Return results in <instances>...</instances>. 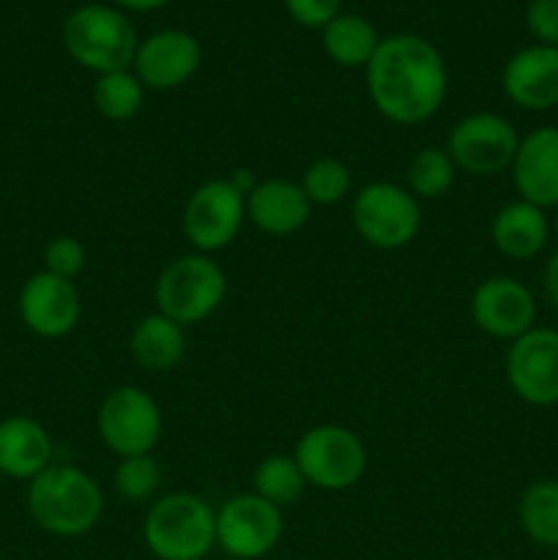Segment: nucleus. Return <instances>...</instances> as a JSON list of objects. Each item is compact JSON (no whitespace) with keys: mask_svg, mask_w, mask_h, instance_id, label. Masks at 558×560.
I'll return each mask as SVG.
<instances>
[{"mask_svg":"<svg viewBox=\"0 0 558 560\" xmlns=\"http://www.w3.org/2000/svg\"><path fill=\"white\" fill-rule=\"evenodd\" d=\"M113 487L115 495L126 503L151 501V498H156L159 487H162V465L151 454L124 457L115 465Z\"/></svg>","mask_w":558,"mask_h":560,"instance_id":"27","label":"nucleus"},{"mask_svg":"<svg viewBox=\"0 0 558 560\" xmlns=\"http://www.w3.org/2000/svg\"><path fill=\"white\" fill-rule=\"evenodd\" d=\"M492 246L509 260H531L550 238V219L525 200L507 202L490 222Z\"/></svg>","mask_w":558,"mask_h":560,"instance_id":"20","label":"nucleus"},{"mask_svg":"<svg viewBox=\"0 0 558 560\" xmlns=\"http://www.w3.org/2000/svg\"><path fill=\"white\" fill-rule=\"evenodd\" d=\"M518 520L523 534L539 547H558V481H531L518 503Z\"/></svg>","mask_w":558,"mask_h":560,"instance_id":"23","label":"nucleus"},{"mask_svg":"<svg viewBox=\"0 0 558 560\" xmlns=\"http://www.w3.org/2000/svg\"><path fill=\"white\" fill-rule=\"evenodd\" d=\"M301 189L312 206H337L350 191L348 164L334 156L315 159L301 175Z\"/></svg>","mask_w":558,"mask_h":560,"instance_id":"28","label":"nucleus"},{"mask_svg":"<svg viewBox=\"0 0 558 560\" xmlns=\"http://www.w3.org/2000/svg\"><path fill=\"white\" fill-rule=\"evenodd\" d=\"M470 317L487 337L514 342L536 326V299L520 279L490 277L470 295Z\"/></svg>","mask_w":558,"mask_h":560,"instance_id":"13","label":"nucleus"},{"mask_svg":"<svg viewBox=\"0 0 558 560\" xmlns=\"http://www.w3.org/2000/svg\"><path fill=\"white\" fill-rule=\"evenodd\" d=\"M142 541L156 560H206L217 547V512L200 495L170 492L148 509Z\"/></svg>","mask_w":558,"mask_h":560,"instance_id":"3","label":"nucleus"},{"mask_svg":"<svg viewBox=\"0 0 558 560\" xmlns=\"http://www.w3.org/2000/svg\"><path fill=\"white\" fill-rule=\"evenodd\" d=\"M167 3L170 0H115V5L126 11H153V9H162V5Z\"/></svg>","mask_w":558,"mask_h":560,"instance_id":"33","label":"nucleus"},{"mask_svg":"<svg viewBox=\"0 0 558 560\" xmlns=\"http://www.w3.org/2000/svg\"><path fill=\"white\" fill-rule=\"evenodd\" d=\"M88 262V252L85 246L80 244L71 235H58L47 244L44 249V271L55 273L60 279H71L74 282L82 271H85Z\"/></svg>","mask_w":558,"mask_h":560,"instance_id":"29","label":"nucleus"},{"mask_svg":"<svg viewBox=\"0 0 558 560\" xmlns=\"http://www.w3.org/2000/svg\"><path fill=\"white\" fill-rule=\"evenodd\" d=\"M306 485L317 490H350L367 470V448L353 430L339 424L312 427L293 452Z\"/></svg>","mask_w":558,"mask_h":560,"instance_id":"7","label":"nucleus"},{"mask_svg":"<svg viewBox=\"0 0 558 560\" xmlns=\"http://www.w3.org/2000/svg\"><path fill=\"white\" fill-rule=\"evenodd\" d=\"M53 459V438L27 416L0 421V474L9 479H36Z\"/></svg>","mask_w":558,"mask_h":560,"instance_id":"19","label":"nucleus"},{"mask_svg":"<svg viewBox=\"0 0 558 560\" xmlns=\"http://www.w3.org/2000/svg\"><path fill=\"white\" fill-rule=\"evenodd\" d=\"M82 315L80 290L71 279L38 271L22 284L20 317L36 337L60 339L74 331Z\"/></svg>","mask_w":558,"mask_h":560,"instance_id":"15","label":"nucleus"},{"mask_svg":"<svg viewBox=\"0 0 558 560\" xmlns=\"http://www.w3.org/2000/svg\"><path fill=\"white\" fill-rule=\"evenodd\" d=\"M162 410L156 399L140 386H118L102 399L96 413V430L113 454L140 457L151 454L162 438Z\"/></svg>","mask_w":558,"mask_h":560,"instance_id":"8","label":"nucleus"},{"mask_svg":"<svg viewBox=\"0 0 558 560\" xmlns=\"http://www.w3.org/2000/svg\"><path fill=\"white\" fill-rule=\"evenodd\" d=\"M454 175H457V167L446 148H421L408 164V191L414 197L435 200L452 189Z\"/></svg>","mask_w":558,"mask_h":560,"instance_id":"26","label":"nucleus"},{"mask_svg":"<svg viewBox=\"0 0 558 560\" xmlns=\"http://www.w3.org/2000/svg\"><path fill=\"white\" fill-rule=\"evenodd\" d=\"M282 509L255 492H241L217 512V547L233 560H260L282 541Z\"/></svg>","mask_w":558,"mask_h":560,"instance_id":"10","label":"nucleus"},{"mask_svg":"<svg viewBox=\"0 0 558 560\" xmlns=\"http://www.w3.org/2000/svg\"><path fill=\"white\" fill-rule=\"evenodd\" d=\"M66 52L88 71L109 74L135 63L137 33L129 16L113 5L91 3L71 11L63 25Z\"/></svg>","mask_w":558,"mask_h":560,"instance_id":"4","label":"nucleus"},{"mask_svg":"<svg viewBox=\"0 0 558 560\" xmlns=\"http://www.w3.org/2000/svg\"><path fill=\"white\" fill-rule=\"evenodd\" d=\"M367 91L377 113L392 124H425L446 98V63L427 38L414 33L381 38L367 63Z\"/></svg>","mask_w":558,"mask_h":560,"instance_id":"1","label":"nucleus"},{"mask_svg":"<svg viewBox=\"0 0 558 560\" xmlns=\"http://www.w3.org/2000/svg\"><path fill=\"white\" fill-rule=\"evenodd\" d=\"M501 85L509 102L531 113L558 107V47L534 44L514 52L503 66Z\"/></svg>","mask_w":558,"mask_h":560,"instance_id":"17","label":"nucleus"},{"mask_svg":"<svg viewBox=\"0 0 558 560\" xmlns=\"http://www.w3.org/2000/svg\"><path fill=\"white\" fill-rule=\"evenodd\" d=\"M350 219L361 238L383 252L408 246L419 235V200L405 186L388 180H372L356 191L350 202Z\"/></svg>","mask_w":558,"mask_h":560,"instance_id":"6","label":"nucleus"},{"mask_svg":"<svg viewBox=\"0 0 558 560\" xmlns=\"http://www.w3.org/2000/svg\"><path fill=\"white\" fill-rule=\"evenodd\" d=\"M129 350L137 364L148 372H170L186 355V331L181 323L170 320L162 312L146 315L135 326Z\"/></svg>","mask_w":558,"mask_h":560,"instance_id":"21","label":"nucleus"},{"mask_svg":"<svg viewBox=\"0 0 558 560\" xmlns=\"http://www.w3.org/2000/svg\"><path fill=\"white\" fill-rule=\"evenodd\" d=\"M518 145V129L498 113L465 115L446 137V153L454 167L470 175H496L509 170Z\"/></svg>","mask_w":558,"mask_h":560,"instance_id":"11","label":"nucleus"},{"mask_svg":"<svg viewBox=\"0 0 558 560\" xmlns=\"http://www.w3.org/2000/svg\"><path fill=\"white\" fill-rule=\"evenodd\" d=\"M525 25L536 44L558 47V0H531L525 9Z\"/></svg>","mask_w":558,"mask_h":560,"instance_id":"30","label":"nucleus"},{"mask_svg":"<svg viewBox=\"0 0 558 560\" xmlns=\"http://www.w3.org/2000/svg\"><path fill=\"white\" fill-rule=\"evenodd\" d=\"M202 63V49L191 33L164 27L137 44L135 74L151 91H173L189 82Z\"/></svg>","mask_w":558,"mask_h":560,"instance_id":"14","label":"nucleus"},{"mask_svg":"<svg viewBox=\"0 0 558 560\" xmlns=\"http://www.w3.org/2000/svg\"><path fill=\"white\" fill-rule=\"evenodd\" d=\"M312 202L306 200L301 184L288 178H268L255 184V189L246 195V219L255 224L260 233L293 235L310 222Z\"/></svg>","mask_w":558,"mask_h":560,"instance_id":"18","label":"nucleus"},{"mask_svg":"<svg viewBox=\"0 0 558 560\" xmlns=\"http://www.w3.org/2000/svg\"><path fill=\"white\" fill-rule=\"evenodd\" d=\"M542 288H545L547 301L558 310V249L553 252L550 260L545 262V271H542Z\"/></svg>","mask_w":558,"mask_h":560,"instance_id":"32","label":"nucleus"},{"mask_svg":"<svg viewBox=\"0 0 558 560\" xmlns=\"http://www.w3.org/2000/svg\"><path fill=\"white\" fill-rule=\"evenodd\" d=\"M553 233H556L558 238V206H556V217H553Z\"/></svg>","mask_w":558,"mask_h":560,"instance_id":"34","label":"nucleus"},{"mask_svg":"<svg viewBox=\"0 0 558 560\" xmlns=\"http://www.w3.org/2000/svg\"><path fill=\"white\" fill-rule=\"evenodd\" d=\"M156 306L181 326H195L211 317L228 295V277L211 255L189 252L162 268L156 279Z\"/></svg>","mask_w":558,"mask_h":560,"instance_id":"5","label":"nucleus"},{"mask_svg":"<svg viewBox=\"0 0 558 560\" xmlns=\"http://www.w3.org/2000/svg\"><path fill=\"white\" fill-rule=\"evenodd\" d=\"M27 514L47 534L74 539L96 528L102 520V487L74 465H49L27 481Z\"/></svg>","mask_w":558,"mask_h":560,"instance_id":"2","label":"nucleus"},{"mask_svg":"<svg viewBox=\"0 0 558 560\" xmlns=\"http://www.w3.org/2000/svg\"><path fill=\"white\" fill-rule=\"evenodd\" d=\"M512 184L520 200L536 208L558 206V126H539L520 137L512 162Z\"/></svg>","mask_w":558,"mask_h":560,"instance_id":"16","label":"nucleus"},{"mask_svg":"<svg viewBox=\"0 0 558 560\" xmlns=\"http://www.w3.org/2000/svg\"><path fill=\"white\" fill-rule=\"evenodd\" d=\"M507 383L531 408L558 405V331L534 326L509 342Z\"/></svg>","mask_w":558,"mask_h":560,"instance_id":"12","label":"nucleus"},{"mask_svg":"<svg viewBox=\"0 0 558 560\" xmlns=\"http://www.w3.org/2000/svg\"><path fill=\"white\" fill-rule=\"evenodd\" d=\"M553 560H558V547H556V552H553Z\"/></svg>","mask_w":558,"mask_h":560,"instance_id":"35","label":"nucleus"},{"mask_svg":"<svg viewBox=\"0 0 558 560\" xmlns=\"http://www.w3.org/2000/svg\"><path fill=\"white\" fill-rule=\"evenodd\" d=\"M377 44L381 38H377L372 22L359 14H339L323 27V49L334 63L345 66V69H361V66L367 69Z\"/></svg>","mask_w":558,"mask_h":560,"instance_id":"22","label":"nucleus"},{"mask_svg":"<svg viewBox=\"0 0 558 560\" xmlns=\"http://www.w3.org/2000/svg\"><path fill=\"white\" fill-rule=\"evenodd\" d=\"M252 487H255V490H252L255 495L266 498L268 503L282 509L304 495L306 481L293 454H268V457L255 468Z\"/></svg>","mask_w":558,"mask_h":560,"instance_id":"25","label":"nucleus"},{"mask_svg":"<svg viewBox=\"0 0 558 560\" xmlns=\"http://www.w3.org/2000/svg\"><path fill=\"white\" fill-rule=\"evenodd\" d=\"M284 9L301 27H326L334 16H339L342 0H284Z\"/></svg>","mask_w":558,"mask_h":560,"instance_id":"31","label":"nucleus"},{"mask_svg":"<svg viewBox=\"0 0 558 560\" xmlns=\"http://www.w3.org/2000/svg\"><path fill=\"white\" fill-rule=\"evenodd\" d=\"M146 102V85L137 80L135 71L120 69L98 74L93 82V107L107 120H131Z\"/></svg>","mask_w":558,"mask_h":560,"instance_id":"24","label":"nucleus"},{"mask_svg":"<svg viewBox=\"0 0 558 560\" xmlns=\"http://www.w3.org/2000/svg\"><path fill=\"white\" fill-rule=\"evenodd\" d=\"M246 222V195L230 178H213L197 186L181 213L186 241L202 255L224 249Z\"/></svg>","mask_w":558,"mask_h":560,"instance_id":"9","label":"nucleus"}]
</instances>
